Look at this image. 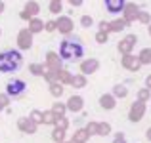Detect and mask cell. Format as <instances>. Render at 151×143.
Returning <instances> with one entry per match:
<instances>
[{"label":"cell","instance_id":"obj_3","mask_svg":"<svg viewBox=\"0 0 151 143\" xmlns=\"http://www.w3.org/2000/svg\"><path fill=\"white\" fill-rule=\"evenodd\" d=\"M25 88H27V84H25L23 80H19V78H14V80L8 82V86H6V94H8V95H12V97H19V95L25 94Z\"/></svg>","mask_w":151,"mask_h":143},{"label":"cell","instance_id":"obj_1","mask_svg":"<svg viewBox=\"0 0 151 143\" xmlns=\"http://www.w3.org/2000/svg\"><path fill=\"white\" fill-rule=\"evenodd\" d=\"M23 63V55L19 50H4L0 51V73H15Z\"/></svg>","mask_w":151,"mask_h":143},{"label":"cell","instance_id":"obj_4","mask_svg":"<svg viewBox=\"0 0 151 143\" xmlns=\"http://www.w3.org/2000/svg\"><path fill=\"white\" fill-rule=\"evenodd\" d=\"M103 4H105L109 14H119L124 8V0H103Z\"/></svg>","mask_w":151,"mask_h":143},{"label":"cell","instance_id":"obj_2","mask_svg":"<svg viewBox=\"0 0 151 143\" xmlns=\"http://www.w3.org/2000/svg\"><path fill=\"white\" fill-rule=\"evenodd\" d=\"M59 55H61L63 61H77L84 55V46L77 40V38H65V40L59 44Z\"/></svg>","mask_w":151,"mask_h":143}]
</instances>
